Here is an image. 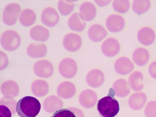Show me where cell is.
Returning <instances> with one entry per match:
<instances>
[{
    "label": "cell",
    "instance_id": "cell-19",
    "mask_svg": "<svg viewBox=\"0 0 156 117\" xmlns=\"http://www.w3.org/2000/svg\"><path fill=\"white\" fill-rule=\"evenodd\" d=\"M27 54L29 57L33 58H44L46 55L47 48L46 46L40 43H33L28 46Z\"/></svg>",
    "mask_w": 156,
    "mask_h": 117
},
{
    "label": "cell",
    "instance_id": "cell-35",
    "mask_svg": "<svg viewBox=\"0 0 156 117\" xmlns=\"http://www.w3.org/2000/svg\"><path fill=\"white\" fill-rule=\"evenodd\" d=\"M9 63L8 57L5 52L0 51V70L5 69L8 66Z\"/></svg>",
    "mask_w": 156,
    "mask_h": 117
},
{
    "label": "cell",
    "instance_id": "cell-24",
    "mask_svg": "<svg viewBox=\"0 0 156 117\" xmlns=\"http://www.w3.org/2000/svg\"><path fill=\"white\" fill-rule=\"evenodd\" d=\"M129 83L125 79H121L116 80L113 84V89L117 97L122 98L126 97L130 92Z\"/></svg>",
    "mask_w": 156,
    "mask_h": 117
},
{
    "label": "cell",
    "instance_id": "cell-13",
    "mask_svg": "<svg viewBox=\"0 0 156 117\" xmlns=\"http://www.w3.org/2000/svg\"><path fill=\"white\" fill-rule=\"evenodd\" d=\"M86 83L90 87L98 88L102 85L105 81L104 73L100 69H95L88 73L86 77Z\"/></svg>",
    "mask_w": 156,
    "mask_h": 117
},
{
    "label": "cell",
    "instance_id": "cell-18",
    "mask_svg": "<svg viewBox=\"0 0 156 117\" xmlns=\"http://www.w3.org/2000/svg\"><path fill=\"white\" fill-rule=\"evenodd\" d=\"M1 90L4 97L13 98L19 94V87L15 81L8 80L1 85Z\"/></svg>",
    "mask_w": 156,
    "mask_h": 117
},
{
    "label": "cell",
    "instance_id": "cell-17",
    "mask_svg": "<svg viewBox=\"0 0 156 117\" xmlns=\"http://www.w3.org/2000/svg\"><path fill=\"white\" fill-rule=\"evenodd\" d=\"M76 86L69 81L64 82L58 85L57 89V94L61 98L68 99L73 97L76 94Z\"/></svg>",
    "mask_w": 156,
    "mask_h": 117
},
{
    "label": "cell",
    "instance_id": "cell-5",
    "mask_svg": "<svg viewBox=\"0 0 156 117\" xmlns=\"http://www.w3.org/2000/svg\"><path fill=\"white\" fill-rule=\"evenodd\" d=\"M58 69L61 76L66 79H71L77 73V64L73 58H65L60 62Z\"/></svg>",
    "mask_w": 156,
    "mask_h": 117
},
{
    "label": "cell",
    "instance_id": "cell-21",
    "mask_svg": "<svg viewBox=\"0 0 156 117\" xmlns=\"http://www.w3.org/2000/svg\"><path fill=\"white\" fill-rule=\"evenodd\" d=\"M147 98L146 94L143 92L133 93L129 97L128 104L131 108L135 111L142 109L144 106Z\"/></svg>",
    "mask_w": 156,
    "mask_h": 117
},
{
    "label": "cell",
    "instance_id": "cell-23",
    "mask_svg": "<svg viewBox=\"0 0 156 117\" xmlns=\"http://www.w3.org/2000/svg\"><path fill=\"white\" fill-rule=\"evenodd\" d=\"M132 58L134 63L139 66H143L148 62L150 54L146 49L143 47L136 48L132 54Z\"/></svg>",
    "mask_w": 156,
    "mask_h": 117
},
{
    "label": "cell",
    "instance_id": "cell-32",
    "mask_svg": "<svg viewBox=\"0 0 156 117\" xmlns=\"http://www.w3.org/2000/svg\"><path fill=\"white\" fill-rule=\"evenodd\" d=\"M16 101L12 98L3 97L0 100V105H4L9 108L12 115H15L16 111Z\"/></svg>",
    "mask_w": 156,
    "mask_h": 117
},
{
    "label": "cell",
    "instance_id": "cell-10",
    "mask_svg": "<svg viewBox=\"0 0 156 117\" xmlns=\"http://www.w3.org/2000/svg\"><path fill=\"white\" fill-rule=\"evenodd\" d=\"M41 20L47 27H52L58 24L59 22V16L54 8L47 7L42 12Z\"/></svg>",
    "mask_w": 156,
    "mask_h": 117
},
{
    "label": "cell",
    "instance_id": "cell-38",
    "mask_svg": "<svg viewBox=\"0 0 156 117\" xmlns=\"http://www.w3.org/2000/svg\"><path fill=\"white\" fill-rule=\"evenodd\" d=\"M69 109L73 111L76 117H84L83 113L82 112L81 110L76 108H74V107H70L69 108Z\"/></svg>",
    "mask_w": 156,
    "mask_h": 117
},
{
    "label": "cell",
    "instance_id": "cell-30",
    "mask_svg": "<svg viewBox=\"0 0 156 117\" xmlns=\"http://www.w3.org/2000/svg\"><path fill=\"white\" fill-rule=\"evenodd\" d=\"M112 7L115 12L120 13H125L129 11L130 4L128 0H115L113 1Z\"/></svg>",
    "mask_w": 156,
    "mask_h": 117
},
{
    "label": "cell",
    "instance_id": "cell-36",
    "mask_svg": "<svg viewBox=\"0 0 156 117\" xmlns=\"http://www.w3.org/2000/svg\"><path fill=\"white\" fill-rule=\"evenodd\" d=\"M12 113L11 110L6 106L0 105V115L1 117H12Z\"/></svg>",
    "mask_w": 156,
    "mask_h": 117
},
{
    "label": "cell",
    "instance_id": "cell-26",
    "mask_svg": "<svg viewBox=\"0 0 156 117\" xmlns=\"http://www.w3.org/2000/svg\"><path fill=\"white\" fill-rule=\"evenodd\" d=\"M32 92L37 97H41L45 96L48 93L49 86L45 81L37 80L33 82L31 85Z\"/></svg>",
    "mask_w": 156,
    "mask_h": 117
},
{
    "label": "cell",
    "instance_id": "cell-15",
    "mask_svg": "<svg viewBox=\"0 0 156 117\" xmlns=\"http://www.w3.org/2000/svg\"><path fill=\"white\" fill-rule=\"evenodd\" d=\"M137 37L139 42L143 45H150L155 40V32L151 28L143 27L138 32Z\"/></svg>",
    "mask_w": 156,
    "mask_h": 117
},
{
    "label": "cell",
    "instance_id": "cell-33",
    "mask_svg": "<svg viewBox=\"0 0 156 117\" xmlns=\"http://www.w3.org/2000/svg\"><path fill=\"white\" fill-rule=\"evenodd\" d=\"M146 117H156V101H149L144 109Z\"/></svg>",
    "mask_w": 156,
    "mask_h": 117
},
{
    "label": "cell",
    "instance_id": "cell-28",
    "mask_svg": "<svg viewBox=\"0 0 156 117\" xmlns=\"http://www.w3.org/2000/svg\"><path fill=\"white\" fill-rule=\"evenodd\" d=\"M36 15L34 11L30 9H25L22 11L19 16V21L24 27H29L35 23Z\"/></svg>",
    "mask_w": 156,
    "mask_h": 117
},
{
    "label": "cell",
    "instance_id": "cell-34",
    "mask_svg": "<svg viewBox=\"0 0 156 117\" xmlns=\"http://www.w3.org/2000/svg\"><path fill=\"white\" fill-rule=\"evenodd\" d=\"M51 117H76L73 111L67 108L59 109L56 111Z\"/></svg>",
    "mask_w": 156,
    "mask_h": 117
},
{
    "label": "cell",
    "instance_id": "cell-16",
    "mask_svg": "<svg viewBox=\"0 0 156 117\" xmlns=\"http://www.w3.org/2000/svg\"><path fill=\"white\" fill-rule=\"evenodd\" d=\"M107 35V30L100 24H93L90 26L88 30V36L89 38L94 42H99L102 41Z\"/></svg>",
    "mask_w": 156,
    "mask_h": 117
},
{
    "label": "cell",
    "instance_id": "cell-7",
    "mask_svg": "<svg viewBox=\"0 0 156 117\" xmlns=\"http://www.w3.org/2000/svg\"><path fill=\"white\" fill-rule=\"evenodd\" d=\"M101 51L106 56L113 57L119 53L120 44L116 39L109 37L103 42L101 46Z\"/></svg>",
    "mask_w": 156,
    "mask_h": 117
},
{
    "label": "cell",
    "instance_id": "cell-22",
    "mask_svg": "<svg viewBox=\"0 0 156 117\" xmlns=\"http://www.w3.org/2000/svg\"><path fill=\"white\" fill-rule=\"evenodd\" d=\"M63 106V101L55 96H51L47 98L44 102V111L50 113L58 111Z\"/></svg>",
    "mask_w": 156,
    "mask_h": 117
},
{
    "label": "cell",
    "instance_id": "cell-2",
    "mask_svg": "<svg viewBox=\"0 0 156 117\" xmlns=\"http://www.w3.org/2000/svg\"><path fill=\"white\" fill-rule=\"evenodd\" d=\"M41 108V104L37 99L26 96L18 101L16 112L20 117H36L38 115Z\"/></svg>",
    "mask_w": 156,
    "mask_h": 117
},
{
    "label": "cell",
    "instance_id": "cell-37",
    "mask_svg": "<svg viewBox=\"0 0 156 117\" xmlns=\"http://www.w3.org/2000/svg\"><path fill=\"white\" fill-rule=\"evenodd\" d=\"M148 72L150 76L156 80V61L150 63L149 66Z\"/></svg>",
    "mask_w": 156,
    "mask_h": 117
},
{
    "label": "cell",
    "instance_id": "cell-39",
    "mask_svg": "<svg viewBox=\"0 0 156 117\" xmlns=\"http://www.w3.org/2000/svg\"><path fill=\"white\" fill-rule=\"evenodd\" d=\"M94 1L98 6L103 7L108 5L111 1Z\"/></svg>",
    "mask_w": 156,
    "mask_h": 117
},
{
    "label": "cell",
    "instance_id": "cell-27",
    "mask_svg": "<svg viewBox=\"0 0 156 117\" xmlns=\"http://www.w3.org/2000/svg\"><path fill=\"white\" fill-rule=\"evenodd\" d=\"M68 27L71 30L76 32H81L85 28L86 23L80 19L79 14L75 12L68 19Z\"/></svg>",
    "mask_w": 156,
    "mask_h": 117
},
{
    "label": "cell",
    "instance_id": "cell-25",
    "mask_svg": "<svg viewBox=\"0 0 156 117\" xmlns=\"http://www.w3.org/2000/svg\"><path fill=\"white\" fill-rule=\"evenodd\" d=\"M143 75L140 71H136L131 74L129 78V83L132 90L140 91L144 87Z\"/></svg>",
    "mask_w": 156,
    "mask_h": 117
},
{
    "label": "cell",
    "instance_id": "cell-12",
    "mask_svg": "<svg viewBox=\"0 0 156 117\" xmlns=\"http://www.w3.org/2000/svg\"><path fill=\"white\" fill-rule=\"evenodd\" d=\"M97 9L92 3L86 2L81 4L79 8V15L84 22H90L95 18Z\"/></svg>",
    "mask_w": 156,
    "mask_h": 117
},
{
    "label": "cell",
    "instance_id": "cell-31",
    "mask_svg": "<svg viewBox=\"0 0 156 117\" xmlns=\"http://www.w3.org/2000/svg\"><path fill=\"white\" fill-rule=\"evenodd\" d=\"M75 5L73 3L66 1H58V11L61 15L63 16L70 14L74 8Z\"/></svg>",
    "mask_w": 156,
    "mask_h": 117
},
{
    "label": "cell",
    "instance_id": "cell-1",
    "mask_svg": "<svg viewBox=\"0 0 156 117\" xmlns=\"http://www.w3.org/2000/svg\"><path fill=\"white\" fill-rule=\"evenodd\" d=\"M115 92L112 88L106 97L98 101L97 110L102 117H115L119 111V102L115 98Z\"/></svg>",
    "mask_w": 156,
    "mask_h": 117
},
{
    "label": "cell",
    "instance_id": "cell-14",
    "mask_svg": "<svg viewBox=\"0 0 156 117\" xmlns=\"http://www.w3.org/2000/svg\"><path fill=\"white\" fill-rule=\"evenodd\" d=\"M79 100L80 105L84 108H91L97 104V94L93 90L87 89L80 93Z\"/></svg>",
    "mask_w": 156,
    "mask_h": 117
},
{
    "label": "cell",
    "instance_id": "cell-29",
    "mask_svg": "<svg viewBox=\"0 0 156 117\" xmlns=\"http://www.w3.org/2000/svg\"><path fill=\"white\" fill-rule=\"evenodd\" d=\"M151 6L148 0H135L132 4V9L138 15L143 14L147 12Z\"/></svg>",
    "mask_w": 156,
    "mask_h": 117
},
{
    "label": "cell",
    "instance_id": "cell-9",
    "mask_svg": "<svg viewBox=\"0 0 156 117\" xmlns=\"http://www.w3.org/2000/svg\"><path fill=\"white\" fill-rule=\"evenodd\" d=\"M105 24L108 31L112 33H116L123 29L125 22L124 19L121 15L112 14L107 17Z\"/></svg>",
    "mask_w": 156,
    "mask_h": 117
},
{
    "label": "cell",
    "instance_id": "cell-11",
    "mask_svg": "<svg viewBox=\"0 0 156 117\" xmlns=\"http://www.w3.org/2000/svg\"><path fill=\"white\" fill-rule=\"evenodd\" d=\"M134 66L133 62L129 58L122 57L115 61L114 68L116 73L125 76L131 73L133 70Z\"/></svg>",
    "mask_w": 156,
    "mask_h": 117
},
{
    "label": "cell",
    "instance_id": "cell-4",
    "mask_svg": "<svg viewBox=\"0 0 156 117\" xmlns=\"http://www.w3.org/2000/svg\"><path fill=\"white\" fill-rule=\"evenodd\" d=\"M20 11L21 7L19 4L15 3L8 4L3 11V22L8 26L16 24Z\"/></svg>",
    "mask_w": 156,
    "mask_h": 117
},
{
    "label": "cell",
    "instance_id": "cell-3",
    "mask_svg": "<svg viewBox=\"0 0 156 117\" xmlns=\"http://www.w3.org/2000/svg\"><path fill=\"white\" fill-rule=\"evenodd\" d=\"M21 40L17 32L12 30H5L1 37V44L5 51H12L19 48Z\"/></svg>",
    "mask_w": 156,
    "mask_h": 117
},
{
    "label": "cell",
    "instance_id": "cell-6",
    "mask_svg": "<svg viewBox=\"0 0 156 117\" xmlns=\"http://www.w3.org/2000/svg\"><path fill=\"white\" fill-rule=\"evenodd\" d=\"M33 70L36 76L38 77L48 78L52 76L54 68L50 61L46 59L40 60L34 63Z\"/></svg>",
    "mask_w": 156,
    "mask_h": 117
},
{
    "label": "cell",
    "instance_id": "cell-8",
    "mask_svg": "<svg viewBox=\"0 0 156 117\" xmlns=\"http://www.w3.org/2000/svg\"><path fill=\"white\" fill-rule=\"evenodd\" d=\"M82 44V40L79 35L69 33L64 37L63 45L67 51L75 52L80 49Z\"/></svg>",
    "mask_w": 156,
    "mask_h": 117
},
{
    "label": "cell",
    "instance_id": "cell-20",
    "mask_svg": "<svg viewBox=\"0 0 156 117\" xmlns=\"http://www.w3.org/2000/svg\"><path fill=\"white\" fill-rule=\"evenodd\" d=\"M29 35L32 40L34 41L45 42L49 37L50 32L46 28L37 25L30 29Z\"/></svg>",
    "mask_w": 156,
    "mask_h": 117
}]
</instances>
